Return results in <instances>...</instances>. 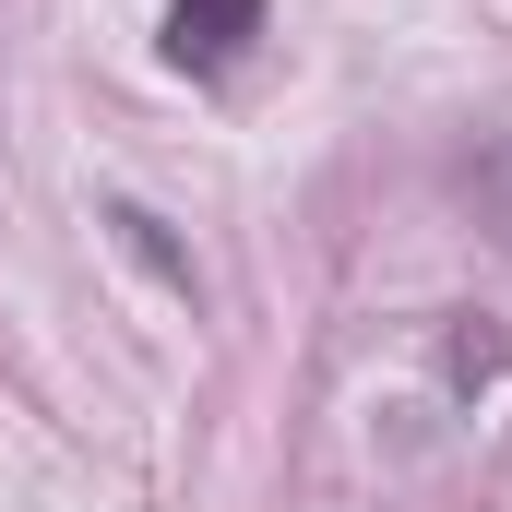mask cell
I'll return each mask as SVG.
<instances>
[{"label":"cell","instance_id":"obj_1","mask_svg":"<svg viewBox=\"0 0 512 512\" xmlns=\"http://www.w3.org/2000/svg\"><path fill=\"white\" fill-rule=\"evenodd\" d=\"M262 36V0H167V60L179 72H239Z\"/></svg>","mask_w":512,"mask_h":512},{"label":"cell","instance_id":"obj_3","mask_svg":"<svg viewBox=\"0 0 512 512\" xmlns=\"http://www.w3.org/2000/svg\"><path fill=\"white\" fill-rule=\"evenodd\" d=\"M465 191H477V203L501 215V239H512V143H501V131H489V143L465 155Z\"/></svg>","mask_w":512,"mask_h":512},{"label":"cell","instance_id":"obj_2","mask_svg":"<svg viewBox=\"0 0 512 512\" xmlns=\"http://www.w3.org/2000/svg\"><path fill=\"white\" fill-rule=\"evenodd\" d=\"M108 227H120V239H131V251H143V262H155V274H167V286H179V298H191V262L167 251V227H155V215H143V203H108Z\"/></svg>","mask_w":512,"mask_h":512}]
</instances>
